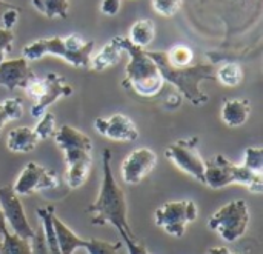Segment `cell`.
Listing matches in <instances>:
<instances>
[{
    "label": "cell",
    "instance_id": "f1b7e54d",
    "mask_svg": "<svg viewBox=\"0 0 263 254\" xmlns=\"http://www.w3.org/2000/svg\"><path fill=\"white\" fill-rule=\"evenodd\" d=\"M34 133L37 134L39 140H48V139H51L54 136V133H55V117H54V114H51V113L46 111L40 117L39 123L35 125Z\"/></svg>",
    "mask_w": 263,
    "mask_h": 254
},
{
    "label": "cell",
    "instance_id": "1f68e13d",
    "mask_svg": "<svg viewBox=\"0 0 263 254\" xmlns=\"http://www.w3.org/2000/svg\"><path fill=\"white\" fill-rule=\"evenodd\" d=\"M31 248H32V254H51L49 248L46 245L45 241V234H43V228L40 227L37 231H34V236L31 239Z\"/></svg>",
    "mask_w": 263,
    "mask_h": 254
},
{
    "label": "cell",
    "instance_id": "5b68a950",
    "mask_svg": "<svg viewBox=\"0 0 263 254\" xmlns=\"http://www.w3.org/2000/svg\"><path fill=\"white\" fill-rule=\"evenodd\" d=\"M205 185L211 190H220L233 184L247 187L251 193L260 194L263 191L262 174L254 173L243 165H237L222 154L214 156L205 162Z\"/></svg>",
    "mask_w": 263,
    "mask_h": 254
},
{
    "label": "cell",
    "instance_id": "d6a6232c",
    "mask_svg": "<svg viewBox=\"0 0 263 254\" xmlns=\"http://www.w3.org/2000/svg\"><path fill=\"white\" fill-rule=\"evenodd\" d=\"M18 14H20V8H17V6H11V8H8L5 12H3V15H2V28H5V29H12L14 26H15V23H17V20H18Z\"/></svg>",
    "mask_w": 263,
    "mask_h": 254
},
{
    "label": "cell",
    "instance_id": "9a60e30c",
    "mask_svg": "<svg viewBox=\"0 0 263 254\" xmlns=\"http://www.w3.org/2000/svg\"><path fill=\"white\" fill-rule=\"evenodd\" d=\"M34 79L35 74L25 57L3 60L0 63V85L9 91H14L15 88L25 89Z\"/></svg>",
    "mask_w": 263,
    "mask_h": 254
},
{
    "label": "cell",
    "instance_id": "603a6c76",
    "mask_svg": "<svg viewBox=\"0 0 263 254\" xmlns=\"http://www.w3.org/2000/svg\"><path fill=\"white\" fill-rule=\"evenodd\" d=\"M0 254H32L31 241L9 231L0 241Z\"/></svg>",
    "mask_w": 263,
    "mask_h": 254
},
{
    "label": "cell",
    "instance_id": "8fae6325",
    "mask_svg": "<svg viewBox=\"0 0 263 254\" xmlns=\"http://www.w3.org/2000/svg\"><path fill=\"white\" fill-rule=\"evenodd\" d=\"M0 208L5 214L6 224L11 227L12 233L17 236L31 241L34 236V230L29 225V221L26 217L25 208L18 196L14 193L11 185L0 187Z\"/></svg>",
    "mask_w": 263,
    "mask_h": 254
},
{
    "label": "cell",
    "instance_id": "277c9868",
    "mask_svg": "<svg viewBox=\"0 0 263 254\" xmlns=\"http://www.w3.org/2000/svg\"><path fill=\"white\" fill-rule=\"evenodd\" d=\"M94 49V42H83L77 34H69L66 37L54 35L46 39H39L29 45H25L22 54L26 60H39L46 54L63 59L76 68H89L91 54Z\"/></svg>",
    "mask_w": 263,
    "mask_h": 254
},
{
    "label": "cell",
    "instance_id": "e0dca14e",
    "mask_svg": "<svg viewBox=\"0 0 263 254\" xmlns=\"http://www.w3.org/2000/svg\"><path fill=\"white\" fill-rule=\"evenodd\" d=\"M251 114V105L247 99H231L222 106V122L230 128H239L247 123Z\"/></svg>",
    "mask_w": 263,
    "mask_h": 254
},
{
    "label": "cell",
    "instance_id": "30bf717a",
    "mask_svg": "<svg viewBox=\"0 0 263 254\" xmlns=\"http://www.w3.org/2000/svg\"><path fill=\"white\" fill-rule=\"evenodd\" d=\"M59 185L57 174L35 162H28L18 174L12 190L17 196H29L42 190H51Z\"/></svg>",
    "mask_w": 263,
    "mask_h": 254
},
{
    "label": "cell",
    "instance_id": "ffe728a7",
    "mask_svg": "<svg viewBox=\"0 0 263 254\" xmlns=\"http://www.w3.org/2000/svg\"><path fill=\"white\" fill-rule=\"evenodd\" d=\"M120 35L117 37H112L89 62V68H92L94 71H103V69H108L109 66L116 65L120 62L122 59V52H123V48H122V43H120Z\"/></svg>",
    "mask_w": 263,
    "mask_h": 254
},
{
    "label": "cell",
    "instance_id": "74e56055",
    "mask_svg": "<svg viewBox=\"0 0 263 254\" xmlns=\"http://www.w3.org/2000/svg\"><path fill=\"white\" fill-rule=\"evenodd\" d=\"M12 5L11 3H8V2H5V0H0V28H2V15H3V12L8 9V8H11Z\"/></svg>",
    "mask_w": 263,
    "mask_h": 254
},
{
    "label": "cell",
    "instance_id": "7402d4cb",
    "mask_svg": "<svg viewBox=\"0 0 263 254\" xmlns=\"http://www.w3.org/2000/svg\"><path fill=\"white\" fill-rule=\"evenodd\" d=\"M34 8L46 15L48 19L60 17L65 19L69 11V2L68 0H31Z\"/></svg>",
    "mask_w": 263,
    "mask_h": 254
},
{
    "label": "cell",
    "instance_id": "9c48e42d",
    "mask_svg": "<svg viewBox=\"0 0 263 254\" xmlns=\"http://www.w3.org/2000/svg\"><path fill=\"white\" fill-rule=\"evenodd\" d=\"M199 139H180L170 143L165 150V157L180 171L193 176L199 182H205V160L197 148Z\"/></svg>",
    "mask_w": 263,
    "mask_h": 254
},
{
    "label": "cell",
    "instance_id": "4dcf8cb0",
    "mask_svg": "<svg viewBox=\"0 0 263 254\" xmlns=\"http://www.w3.org/2000/svg\"><path fill=\"white\" fill-rule=\"evenodd\" d=\"M14 42V31L0 28V63L5 60V56L11 52Z\"/></svg>",
    "mask_w": 263,
    "mask_h": 254
},
{
    "label": "cell",
    "instance_id": "4fadbf2b",
    "mask_svg": "<svg viewBox=\"0 0 263 254\" xmlns=\"http://www.w3.org/2000/svg\"><path fill=\"white\" fill-rule=\"evenodd\" d=\"M96 131L114 142H134L139 137L136 123L125 114H112L109 117H97L94 120Z\"/></svg>",
    "mask_w": 263,
    "mask_h": 254
},
{
    "label": "cell",
    "instance_id": "8992f818",
    "mask_svg": "<svg viewBox=\"0 0 263 254\" xmlns=\"http://www.w3.org/2000/svg\"><path fill=\"white\" fill-rule=\"evenodd\" d=\"M26 94L34 100L31 108V116L42 117L46 110L62 97H69L72 94V86L65 82V79L57 72H48L42 79H34L26 88Z\"/></svg>",
    "mask_w": 263,
    "mask_h": 254
},
{
    "label": "cell",
    "instance_id": "3957f363",
    "mask_svg": "<svg viewBox=\"0 0 263 254\" xmlns=\"http://www.w3.org/2000/svg\"><path fill=\"white\" fill-rule=\"evenodd\" d=\"M123 51H128L129 62L125 69L123 86L131 88L140 97H154L163 88V77L156 65V62L149 57L148 51L139 46H134L126 37L120 39Z\"/></svg>",
    "mask_w": 263,
    "mask_h": 254
},
{
    "label": "cell",
    "instance_id": "d4e9b609",
    "mask_svg": "<svg viewBox=\"0 0 263 254\" xmlns=\"http://www.w3.org/2000/svg\"><path fill=\"white\" fill-rule=\"evenodd\" d=\"M23 114V105L18 97H9L0 102V133L6 122L17 120Z\"/></svg>",
    "mask_w": 263,
    "mask_h": 254
},
{
    "label": "cell",
    "instance_id": "cb8c5ba5",
    "mask_svg": "<svg viewBox=\"0 0 263 254\" xmlns=\"http://www.w3.org/2000/svg\"><path fill=\"white\" fill-rule=\"evenodd\" d=\"M216 80H219L223 86H237L243 80L242 68L237 63H225L216 71Z\"/></svg>",
    "mask_w": 263,
    "mask_h": 254
},
{
    "label": "cell",
    "instance_id": "ac0fdd59",
    "mask_svg": "<svg viewBox=\"0 0 263 254\" xmlns=\"http://www.w3.org/2000/svg\"><path fill=\"white\" fill-rule=\"evenodd\" d=\"M52 225H54V230H55L60 254H74L76 250L85 248L86 239L77 236L63 221H60L55 216V213L52 214Z\"/></svg>",
    "mask_w": 263,
    "mask_h": 254
},
{
    "label": "cell",
    "instance_id": "836d02e7",
    "mask_svg": "<svg viewBox=\"0 0 263 254\" xmlns=\"http://www.w3.org/2000/svg\"><path fill=\"white\" fill-rule=\"evenodd\" d=\"M120 6H122V0H102V3H100V11H102L105 15L112 17V15L119 14Z\"/></svg>",
    "mask_w": 263,
    "mask_h": 254
},
{
    "label": "cell",
    "instance_id": "7c38bea8",
    "mask_svg": "<svg viewBox=\"0 0 263 254\" xmlns=\"http://www.w3.org/2000/svg\"><path fill=\"white\" fill-rule=\"evenodd\" d=\"M156 164L157 154L151 148H136L122 162L120 173L126 184L137 185L154 170Z\"/></svg>",
    "mask_w": 263,
    "mask_h": 254
},
{
    "label": "cell",
    "instance_id": "44dd1931",
    "mask_svg": "<svg viewBox=\"0 0 263 254\" xmlns=\"http://www.w3.org/2000/svg\"><path fill=\"white\" fill-rule=\"evenodd\" d=\"M156 35V25L153 20L149 19H140L137 22H134V25L129 29V35L128 40L139 48H146L151 45V42L154 40Z\"/></svg>",
    "mask_w": 263,
    "mask_h": 254
},
{
    "label": "cell",
    "instance_id": "ba28073f",
    "mask_svg": "<svg viewBox=\"0 0 263 254\" xmlns=\"http://www.w3.org/2000/svg\"><path fill=\"white\" fill-rule=\"evenodd\" d=\"M197 219V205L193 201H173L159 207L154 213V222L166 234L183 238L186 225Z\"/></svg>",
    "mask_w": 263,
    "mask_h": 254
},
{
    "label": "cell",
    "instance_id": "4316f807",
    "mask_svg": "<svg viewBox=\"0 0 263 254\" xmlns=\"http://www.w3.org/2000/svg\"><path fill=\"white\" fill-rule=\"evenodd\" d=\"M122 248V242H108L102 239H86L85 248L88 254H117Z\"/></svg>",
    "mask_w": 263,
    "mask_h": 254
},
{
    "label": "cell",
    "instance_id": "6da1fadb",
    "mask_svg": "<svg viewBox=\"0 0 263 254\" xmlns=\"http://www.w3.org/2000/svg\"><path fill=\"white\" fill-rule=\"evenodd\" d=\"M103 160V179L100 185V191L94 204H91L86 211L91 214L92 225H106L111 224L119 234L122 236L125 244L136 241V236L128 224L126 214V199L123 190L114 179L112 168H111V151L105 150L102 154Z\"/></svg>",
    "mask_w": 263,
    "mask_h": 254
},
{
    "label": "cell",
    "instance_id": "484cf974",
    "mask_svg": "<svg viewBox=\"0 0 263 254\" xmlns=\"http://www.w3.org/2000/svg\"><path fill=\"white\" fill-rule=\"evenodd\" d=\"M165 54H166V60L173 66H188L194 59L193 49L185 45H176L170 51H165Z\"/></svg>",
    "mask_w": 263,
    "mask_h": 254
},
{
    "label": "cell",
    "instance_id": "7a4b0ae2",
    "mask_svg": "<svg viewBox=\"0 0 263 254\" xmlns=\"http://www.w3.org/2000/svg\"><path fill=\"white\" fill-rule=\"evenodd\" d=\"M149 57L156 62L165 82L173 83L182 96H185L193 105L199 106L208 102V96L200 89V82L216 80V71L213 63H197L188 66H173L166 60L165 51H148Z\"/></svg>",
    "mask_w": 263,
    "mask_h": 254
},
{
    "label": "cell",
    "instance_id": "8d00e7d4",
    "mask_svg": "<svg viewBox=\"0 0 263 254\" xmlns=\"http://www.w3.org/2000/svg\"><path fill=\"white\" fill-rule=\"evenodd\" d=\"M6 233H9L8 230V224H6V219H5V214L0 208V236H5Z\"/></svg>",
    "mask_w": 263,
    "mask_h": 254
},
{
    "label": "cell",
    "instance_id": "d6986e66",
    "mask_svg": "<svg viewBox=\"0 0 263 254\" xmlns=\"http://www.w3.org/2000/svg\"><path fill=\"white\" fill-rule=\"evenodd\" d=\"M37 143H39L37 134L34 133L32 128L28 126L12 128L6 136V148L12 153H18V154L29 153L35 148Z\"/></svg>",
    "mask_w": 263,
    "mask_h": 254
},
{
    "label": "cell",
    "instance_id": "2e32d148",
    "mask_svg": "<svg viewBox=\"0 0 263 254\" xmlns=\"http://www.w3.org/2000/svg\"><path fill=\"white\" fill-rule=\"evenodd\" d=\"M52 137H54L57 147H59L62 151L76 150V148L92 151L91 139H89L85 133L76 130V128L71 126V125H63V126H60L59 130H55V133H54Z\"/></svg>",
    "mask_w": 263,
    "mask_h": 254
},
{
    "label": "cell",
    "instance_id": "52a82bcc",
    "mask_svg": "<svg viewBox=\"0 0 263 254\" xmlns=\"http://www.w3.org/2000/svg\"><path fill=\"white\" fill-rule=\"evenodd\" d=\"M250 211L243 199L233 201L220 207L208 221V227L213 231H217L222 239L227 242H236L242 238L248 228Z\"/></svg>",
    "mask_w": 263,
    "mask_h": 254
},
{
    "label": "cell",
    "instance_id": "e575fe53",
    "mask_svg": "<svg viewBox=\"0 0 263 254\" xmlns=\"http://www.w3.org/2000/svg\"><path fill=\"white\" fill-rule=\"evenodd\" d=\"M126 247H128V253L129 254H149L148 250L145 248V245H142L137 241H133V242L126 244Z\"/></svg>",
    "mask_w": 263,
    "mask_h": 254
},
{
    "label": "cell",
    "instance_id": "f546056e",
    "mask_svg": "<svg viewBox=\"0 0 263 254\" xmlns=\"http://www.w3.org/2000/svg\"><path fill=\"white\" fill-rule=\"evenodd\" d=\"M151 5H153V9L159 15L173 17L180 11L183 0H151Z\"/></svg>",
    "mask_w": 263,
    "mask_h": 254
},
{
    "label": "cell",
    "instance_id": "83f0119b",
    "mask_svg": "<svg viewBox=\"0 0 263 254\" xmlns=\"http://www.w3.org/2000/svg\"><path fill=\"white\" fill-rule=\"evenodd\" d=\"M242 165L254 173L262 174L263 171V148L260 147H250L245 150Z\"/></svg>",
    "mask_w": 263,
    "mask_h": 254
},
{
    "label": "cell",
    "instance_id": "5bb4252c",
    "mask_svg": "<svg viewBox=\"0 0 263 254\" xmlns=\"http://www.w3.org/2000/svg\"><path fill=\"white\" fill-rule=\"evenodd\" d=\"M91 153L92 151L89 150H80V148L63 151L65 164H66V184L69 190H77L86 182L92 164Z\"/></svg>",
    "mask_w": 263,
    "mask_h": 254
},
{
    "label": "cell",
    "instance_id": "d590c367",
    "mask_svg": "<svg viewBox=\"0 0 263 254\" xmlns=\"http://www.w3.org/2000/svg\"><path fill=\"white\" fill-rule=\"evenodd\" d=\"M206 254H240L227 248V247H213V248H208Z\"/></svg>",
    "mask_w": 263,
    "mask_h": 254
}]
</instances>
